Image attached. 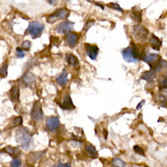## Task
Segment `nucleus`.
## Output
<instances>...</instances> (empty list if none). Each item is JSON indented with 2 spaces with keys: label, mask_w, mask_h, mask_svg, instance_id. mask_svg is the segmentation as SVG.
<instances>
[{
  "label": "nucleus",
  "mask_w": 167,
  "mask_h": 167,
  "mask_svg": "<svg viewBox=\"0 0 167 167\" xmlns=\"http://www.w3.org/2000/svg\"><path fill=\"white\" fill-rule=\"evenodd\" d=\"M15 140L20 145L21 148L26 150H29L33 146V138L28 129L26 127H18L15 131Z\"/></svg>",
  "instance_id": "f257e3e1"
},
{
  "label": "nucleus",
  "mask_w": 167,
  "mask_h": 167,
  "mask_svg": "<svg viewBox=\"0 0 167 167\" xmlns=\"http://www.w3.org/2000/svg\"><path fill=\"white\" fill-rule=\"evenodd\" d=\"M122 55L123 59L128 63H136L142 58V54L139 52L137 47H126L122 50Z\"/></svg>",
  "instance_id": "f03ea898"
},
{
  "label": "nucleus",
  "mask_w": 167,
  "mask_h": 167,
  "mask_svg": "<svg viewBox=\"0 0 167 167\" xmlns=\"http://www.w3.org/2000/svg\"><path fill=\"white\" fill-rule=\"evenodd\" d=\"M45 29V26L37 21H33L29 24V26L26 31V35H30L33 39L39 37L42 32Z\"/></svg>",
  "instance_id": "7ed1b4c3"
},
{
  "label": "nucleus",
  "mask_w": 167,
  "mask_h": 167,
  "mask_svg": "<svg viewBox=\"0 0 167 167\" xmlns=\"http://www.w3.org/2000/svg\"><path fill=\"white\" fill-rule=\"evenodd\" d=\"M132 29H133V36L137 42L143 43V42H145L147 39L149 32L142 25H135V26L133 27Z\"/></svg>",
  "instance_id": "20e7f679"
},
{
  "label": "nucleus",
  "mask_w": 167,
  "mask_h": 167,
  "mask_svg": "<svg viewBox=\"0 0 167 167\" xmlns=\"http://www.w3.org/2000/svg\"><path fill=\"white\" fill-rule=\"evenodd\" d=\"M30 114H31L32 120L36 123H39L43 120L44 113H43V110H42V105L39 101H36L34 103Z\"/></svg>",
  "instance_id": "39448f33"
},
{
  "label": "nucleus",
  "mask_w": 167,
  "mask_h": 167,
  "mask_svg": "<svg viewBox=\"0 0 167 167\" xmlns=\"http://www.w3.org/2000/svg\"><path fill=\"white\" fill-rule=\"evenodd\" d=\"M36 76L32 72L27 71L24 76L19 79V82L23 85L24 87H32L36 84Z\"/></svg>",
  "instance_id": "423d86ee"
},
{
  "label": "nucleus",
  "mask_w": 167,
  "mask_h": 167,
  "mask_svg": "<svg viewBox=\"0 0 167 167\" xmlns=\"http://www.w3.org/2000/svg\"><path fill=\"white\" fill-rule=\"evenodd\" d=\"M60 125V120L57 116H50L46 119V128L48 131H55Z\"/></svg>",
  "instance_id": "0eeeda50"
},
{
  "label": "nucleus",
  "mask_w": 167,
  "mask_h": 167,
  "mask_svg": "<svg viewBox=\"0 0 167 167\" xmlns=\"http://www.w3.org/2000/svg\"><path fill=\"white\" fill-rule=\"evenodd\" d=\"M74 29V23L70 22V21H64L61 24H59L56 27L57 32L59 34H68L70 31H72Z\"/></svg>",
  "instance_id": "6e6552de"
},
{
  "label": "nucleus",
  "mask_w": 167,
  "mask_h": 167,
  "mask_svg": "<svg viewBox=\"0 0 167 167\" xmlns=\"http://www.w3.org/2000/svg\"><path fill=\"white\" fill-rule=\"evenodd\" d=\"M142 59H143L145 63H147L150 65L151 69L153 70L154 68V66L156 65V64L161 59V57L154 54H146L143 56Z\"/></svg>",
  "instance_id": "1a4fd4ad"
},
{
  "label": "nucleus",
  "mask_w": 167,
  "mask_h": 167,
  "mask_svg": "<svg viewBox=\"0 0 167 167\" xmlns=\"http://www.w3.org/2000/svg\"><path fill=\"white\" fill-rule=\"evenodd\" d=\"M85 46L87 56L91 58L92 60H95L99 53V48L95 45H90V44H86Z\"/></svg>",
  "instance_id": "9d476101"
},
{
  "label": "nucleus",
  "mask_w": 167,
  "mask_h": 167,
  "mask_svg": "<svg viewBox=\"0 0 167 167\" xmlns=\"http://www.w3.org/2000/svg\"><path fill=\"white\" fill-rule=\"evenodd\" d=\"M60 107L63 110H74L76 106L74 105V103L72 101V98L70 95H66L65 98L63 99V102L60 105Z\"/></svg>",
  "instance_id": "9b49d317"
},
{
  "label": "nucleus",
  "mask_w": 167,
  "mask_h": 167,
  "mask_svg": "<svg viewBox=\"0 0 167 167\" xmlns=\"http://www.w3.org/2000/svg\"><path fill=\"white\" fill-rule=\"evenodd\" d=\"M65 43L71 47H74L78 42V35L76 33H68L65 38Z\"/></svg>",
  "instance_id": "f8f14e48"
},
{
  "label": "nucleus",
  "mask_w": 167,
  "mask_h": 167,
  "mask_svg": "<svg viewBox=\"0 0 167 167\" xmlns=\"http://www.w3.org/2000/svg\"><path fill=\"white\" fill-rule=\"evenodd\" d=\"M149 44L151 46V47L154 50H160L161 49V46H162V41L158 38L156 36L154 35H152L149 38Z\"/></svg>",
  "instance_id": "ddd939ff"
},
{
  "label": "nucleus",
  "mask_w": 167,
  "mask_h": 167,
  "mask_svg": "<svg viewBox=\"0 0 167 167\" xmlns=\"http://www.w3.org/2000/svg\"><path fill=\"white\" fill-rule=\"evenodd\" d=\"M10 100L13 103L18 102L19 101V95H20V91H19V86H13L11 90H10Z\"/></svg>",
  "instance_id": "4468645a"
},
{
  "label": "nucleus",
  "mask_w": 167,
  "mask_h": 167,
  "mask_svg": "<svg viewBox=\"0 0 167 167\" xmlns=\"http://www.w3.org/2000/svg\"><path fill=\"white\" fill-rule=\"evenodd\" d=\"M156 74L157 73L154 70H149V71H145L143 74H141V79L145 80L147 82H153L155 78H156Z\"/></svg>",
  "instance_id": "2eb2a0df"
},
{
  "label": "nucleus",
  "mask_w": 167,
  "mask_h": 167,
  "mask_svg": "<svg viewBox=\"0 0 167 167\" xmlns=\"http://www.w3.org/2000/svg\"><path fill=\"white\" fill-rule=\"evenodd\" d=\"M66 62L69 65H71L74 68H79V61L78 58L74 55L73 54H67L66 55Z\"/></svg>",
  "instance_id": "dca6fc26"
},
{
  "label": "nucleus",
  "mask_w": 167,
  "mask_h": 167,
  "mask_svg": "<svg viewBox=\"0 0 167 167\" xmlns=\"http://www.w3.org/2000/svg\"><path fill=\"white\" fill-rule=\"evenodd\" d=\"M55 81L59 86H64L65 85H66V84H67V81H68V74H67V72H66L65 70H63V72L55 78Z\"/></svg>",
  "instance_id": "f3484780"
},
{
  "label": "nucleus",
  "mask_w": 167,
  "mask_h": 167,
  "mask_svg": "<svg viewBox=\"0 0 167 167\" xmlns=\"http://www.w3.org/2000/svg\"><path fill=\"white\" fill-rule=\"evenodd\" d=\"M55 18L58 19H65L66 18H68L69 15H70V11L68 9H66V8H62V9H59L57 10L55 14Z\"/></svg>",
  "instance_id": "a211bd4d"
},
{
  "label": "nucleus",
  "mask_w": 167,
  "mask_h": 167,
  "mask_svg": "<svg viewBox=\"0 0 167 167\" xmlns=\"http://www.w3.org/2000/svg\"><path fill=\"white\" fill-rule=\"evenodd\" d=\"M86 152L88 154V156L92 157V158H96L98 156V152L95 149V147L94 145H92L91 144H87L86 145Z\"/></svg>",
  "instance_id": "6ab92c4d"
},
{
  "label": "nucleus",
  "mask_w": 167,
  "mask_h": 167,
  "mask_svg": "<svg viewBox=\"0 0 167 167\" xmlns=\"http://www.w3.org/2000/svg\"><path fill=\"white\" fill-rule=\"evenodd\" d=\"M72 136L76 140H82L84 137H85L83 129L79 128V127H74L72 130Z\"/></svg>",
  "instance_id": "aec40b11"
},
{
  "label": "nucleus",
  "mask_w": 167,
  "mask_h": 167,
  "mask_svg": "<svg viewBox=\"0 0 167 167\" xmlns=\"http://www.w3.org/2000/svg\"><path fill=\"white\" fill-rule=\"evenodd\" d=\"M43 154H45V152H36V153H33V154H29L28 155V163H36Z\"/></svg>",
  "instance_id": "412c9836"
},
{
  "label": "nucleus",
  "mask_w": 167,
  "mask_h": 167,
  "mask_svg": "<svg viewBox=\"0 0 167 167\" xmlns=\"http://www.w3.org/2000/svg\"><path fill=\"white\" fill-rule=\"evenodd\" d=\"M166 67H167V62L165 60L160 59L159 62L156 64V65L154 66V68L153 70H154L157 73V72H161L162 70H163Z\"/></svg>",
  "instance_id": "4be33fe9"
},
{
  "label": "nucleus",
  "mask_w": 167,
  "mask_h": 167,
  "mask_svg": "<svg viewBox=\"0 0 167 167\" xmlns=\"http://www.w3.org/2000/svg\"><path fill=\"white\" fill-rule=\"evenodd\" d=\"M131 15H132L133 19H135L136 22L140 23L142 21V11L141 10L136 11L135 9H133L132 14H131Z\"/></svg>",
  "instance_id": "5701e85b"
},
{
  "label": "nucleus",
  "mask_w": 167,
  "mask_h": 167,
  "mask_svg": "<svg viewBox=\"0 0 167 167\" xmlns=\"http://www.w3.org/2000/svg\"><path fill=\"white\" fill-rule=\"evenodd\" d=\"M112 165L114 167H125L126 163H125L123 160L119 159V158H114L112 161Z\"/></svg>",
  "instance_id": "b1692460"
},
{
  "label": "nucleus",
  "mask_w": 167,
  "mask_h": 167,
  "mask_svg": "<svg viewBox=\"0 0 167 167\" xmlns=\"http://www.w3.org/2000/svg\"><path fill=\"white\" fill-rule=\"evenodd\" d=\"M7 68H8V65L6 62L2 65L1 68H0V76L3 78H6L7 76Z\"/></svg>",
  "instance_id": "393cba45"
},
{
  "label": "nucleus",
  "mask_w": 167,
  "mask_h": 167,
  "mask_svg": "<svg viewBox=\"0 0 167 167\" xmlns=\"http://www.w3.org/2000/svg\"><path fill=\"white\" fill-rule=\"evenodd\" d=\"M3 152L8 154L9 155L15 157V152H16V148H14L12 146H6L3 149Z\"/></svg>",
  "instance_id": "a878e982"
},
{
  "label": "nucleus",
  "mask_w": 167,
  "mask_h": 167,
  "mask_svg": "<svg viewBox=\"0 0 167 167\" xmlns=\"http://www.w3.org/2000/svg\"><path fill=\"white\" fill-rule=\"evenodd\" d=\"M159 87L161 90L167 89V76H162L159 79Z\"/></svg>",
  "instance_id": "bb28decb"
},
{
  "label": "nucleus",
  "mask_w": 167,
  "mask_h": 167,
  "mask_svg": "<svg viewBox=\"0 0 167 167\" xmlns=\"http://www.w3.org/2000/svg\"><path fill=\"white\" fill-rule=\"evenodd\" d=\"M21 48L23 50L28 51V50H30V48H31V42L28 41V40H25L22 43V45H21Z\"/></svg>",
  "instance_id": "cd10ccee"
},
{
  "label": "nucleus",
  "mask_w": 167,
  "mask_h": 167,
  "mask_svg": "<svg viewBox=\"0 0 167 167\" xmlns=\"http://www.w3.org/2000/svg\"><path fill=\"white\" fill-rule=\"evenodd\" d=\"M23 123V118L22 116H18V117H15L14 119V122H13V124L14 126H21Z\"/></svg>",
  "instance_id": "c85d7f7f"
},
{
  "label": "nucleus",
  "mask_w": 167,
  "mask_h": 167,
  "mask_svg": "<svg viewBox=\"0 0 167 167\" xmlns=\"http://www.w3.org/2000/svg\"><path fill=\"white\" fill-rule=\"evenodd\" d=\"M133 151H135V152L136 154H141V155L145 156V151H144V149L141 148V147L138 146V145H135V146H133Z\"/></svg>",
  "instance_id": "c756f323"
},
{
  "label": "nucleus",
  "mask_w": 167,
  "mask_h": 167,
  "mask_svg": "<svg viewBox=\"0 0 167 167\" xmlns=\"http://www.w3.org/2000/svg\"><path fill=\"white\" fill-rule=\"evenodd\" d=\"M21 165V161L18 158H14L11 162V167H20Z\"/></svg>",
  "instance_id": "7c9ffc66"
},
{
  "label": "nucleus",
  "mask_w": 167,
  "mask_h": 167,
  "mask_svg": "<svg viewBox=\"0 0 167 167\" xmlns=\"http://www.w3.org/2000/svg\"><path fill=\"white\" fill-rule=\"evenodd\" d=\"M25 56V51L21 47L16 48V57L18 58H23Z\"/></svg>",
  "instance_id": "2f4dec72"
},
{
  "label": "nucleus",
  "mask_w": 167,
  "mask_h": 167,
  "mask_svg": "<svg viewBox=\"0 0 167 167\" xmlns=\"http://www.w3.org/2000/svg\"><path fill=\"white\" fill-rule=\"evenodd\" d=\"M109 6H110L111 8H113V9L118 10V11H120V12H123V8H122L118 4H116V3H111V4L109 5Z\"/></svg>",
  "instance_id": "473e14b6"
},
{
  "label": "nucleus",
  "mask_w": 167,
  "mask_h": 167,
  "mask_svg": "<svg viewBox=\"0 0 167 167\" xmlns=\"http://www.w3.org/2000/svg\"><path fill=\"white\" fill-rule=\"evenodd\" d=\"M94 25H95V21H94V20H89V21H87L86 24V27H85V30L87 31L91 27H93Z\"/></svg>",
  "instance_id": "72a5a7b5"
},
{
  "label": "nucleus",
  "mask_w": 167,
  "mask_h": 167,
  "mask_svg": "<svg viewBox=\"0 0 167 167\" xmlns=\"http://www.w3.org/2000/svg\"><path fill=\"white\" fill-rule=\"evenodd\" d=\"M144 104H145V100H143V101H142L141 103H139V105H138V106H137L136 108H137V109H140V108H141L142 106H143Z\"/></svg>",
  "instance_id": "f704fd0d"
},
{
  "label": "nucleus",
  "mask_w": 167,
  "mask_h": 167,
  "mask_svg": "<svg viewBox=\"0 0 167 167\" xmlns=\"http://www.w3.org/2000/svg\"><path fill=\"white\" fill-rule=\"evenodd\" d=\"M107 133H108L107 130H106V129H105V130H104V138H105V140L107 139Z\"/></svg>",
  "instance_id": "c9c22d12"
},
{
  "label": "nucleus",
  "mask_w": 167,
  "mask_h": 167,
  "mask_svg": "<svg viewBox=\"0 0 167 167\" xmlns=\"http://www.w3.org/2000/svg\"><path fill=\"white\" fill-rule=\"evenodd\" d=\"M47 2H48L50 5H54V4L56 2V0H47Z\"/></svg>",
  "instance_id": "e433bc0d"
},
{
  "label": "nucleus",
  "mask_w": 167,
  "mask_h": 167,
  "mask_svg": "<svg viewBox=\"0 0 167 167\" xmlns=\"http://www.w3.org/2000/svg\"><path fill=\"white\" fill-rule=\"evenodd\" d=\"M62 167H71V164L70 163H64V164H62Z\"/></svg>",
  "instance_id": "4c0bfd02"
},
{
  "label": "nucleus",
  "mask_w": 167,
  "mask_h": 167,
  "mask_svg": "<svg viewBox=\"0 0 167 167\" xmlns=\"http://www.w3.org/2000/svg\"><path fill=\"white\" fill-rule=\"evenodd\" d=\"M145 167H148V166H147V165H145Z\"/></svg>",
  "instance_id": "58836bf2"
},
{
  "label": "nucleus",
  "mask_w": 167,
  "mask_h": 167,
  "mask_svg": "<svg viewBox=\"0 0 167 167\" xmlns=\"http://www.w3.org/2000/svg\"><path fill=\"white\" fill-rule=\"evenodd\" d=\"M166 76H167V73H166Z\"/></svg>",
  "instance_id": "ea45409f"
}]
</instances>
